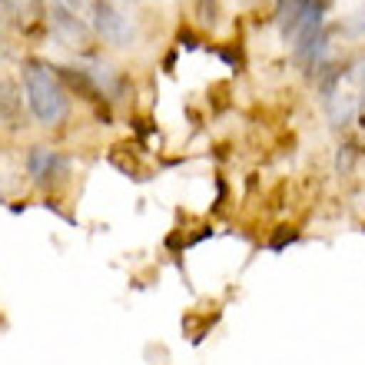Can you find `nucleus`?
Listing matches in <instances>:
<instances>
[{
    "mask_svg": "<svg viewBox=\"0 0 365 365\" xmlns=\"http://www.w3.org/2000/svg\"><path fill=\"white\" fill-rule=\"evenodd\" d=\"M70 4H77V0H70Z\"/></svg>",
    "mask_w": 365,
    "mask_h": 365,
    "instance_id": "obj_16",
    "label": "nucleus"
},
{
    "mask_svg": "<svg viewBox=\"0 0 365 365\" xmlns=\"http://www.w3.org/2000/svg\"><path fill=\"white\" fill-rule=\"evenodd\" d=\"M53 70H57L63 90H73L77 96H87V100H103L93 77H90V70H83V67H53Z\"/></svg>",
    "mask_w": 365,
    "mask_h": 365,
    "instance_id": "obj_6",
    "label": "nucleus"
},
{
    "mask_svg": "<svg viewBox=\"0 0 365 365\" xmlns=\"http://www.w3.org/2000/svg\"><path fill=\"white\" fill-rule=\"evenodd\" d=\"M53 67H43L37 60H30L24 67V87H27V100H30V110L37 116L43 126H57L67 120L70 113V100H67V90L60 83L57 73H50Z\"/></svg>",
    "mask_w": 365,
    "mask_h": 365,
    "instance_id": "obj_1",
    "label": "nucleus"
},
{
    "mask_svg": "<svg viewBox=\"0 0 365 365\" xmlns=\"http://www.w3.org/2000/svg\"><path fill=\"white\" fill-rule=\"evenodd\" d=\"M50 27H53V34H57L67 47H83L87 43V27L80 24L73 14H67L63 7H53V14H50Z\"/></svg>",
    "mask_w": 365,
    "mask_h": 365,
    "instance_id": "obj_4",
    "label": "nucleus"
},
{
    "mask_svg": "<svg viewBox=\"0 0 365 365\" xmlns=\"http://www.w3.org/2000/svg\"><path fill=\"white\" fill-rule=\"evenodd\" d=\"M352 17H359L356 20V24H349V34H352V37H362V34H365V7L362 10H359V14H352Z\"/></svg>",
    "mask_w": 365,
    "mask_h": 365,
    "instance_id": "obj_14",
    "label": "nucleus"
},
{
    "mask_svg": "<svg viewBox=\"0 0 365 365\" xmlns=\"http://www.w3.org/2000/svg\"><path fill=\"white\" fill-rule=\"evenodd\" d=\"M326 110H329V120H332V126H349V120H352V113L359 110V96L352 93H332L326 100Z\"/></svg>",
    "mask_w": 365,
    "mask_h": 365,
    "instance_id": "obj_7",
    "label": "nucleus"
},
{
    "mask_svg": "<svg viewBox=\"0 0 365 365\" xmlns=\"http://www.w3.org/2000/svg\"><path fill=\"white\" fill-rule=\"evenodd\" d=\"M356 153H359L356 143H346L342 150H339V170H342V173H349V170H352V160H356Z\"/></svg>",
    "mask_w": 365,
    "mask_h": 365,
    "instance_id": "obj_11",
    "label": "nucleus"
},
{
    "mask_svg": "<svg viewBox=\"0 0 365 365\" xmlns=\"http://www.w3.org/2000/svg\"><path fill=\"white\" fill-rule=\"evenodd\" d=\"M296 240H299V232H296V230H286V226H279V232L272 236L269 246H272V250H282L286 242H296Z\"/></svg>",
    "mask_w": 365,
    "mask_h": 365,
    "instance_id": "obj_12",
    "label": "nucleus"
},
{
    "mask_svg": "<svg viewBox=\"0 0 365 365\" xmlns=\"http://www.w3.org/2000/svg\"><path fill=\"white\" fill-rule=\"evenodd\" d=\"M176 40H180L176 47H182V50H196V47H200V37H196V34H192L190 27H180V34H176Z\"/></svg>",
    "mask_w": 365,
    "mask_h": 365,
    "instance_id": "obj_13",
    "label": "nucleus"
},
{
    "mask_svg": "<svg viewBox=\"0 0 365 365\" xmlns=\"http://www.w3.org/2000/svg\"><path fill=\"white\" fill-rule=\"evenodd\" d=\"M27 170L34 180L47 182V180H57V176L67 173V156L53 153V150H47V146H34L27 153Z\"/></svg>",
    "mask_w": 365,
    "mask_h": 365,
    "instance_id": "obj_3",
    "label": "nucleus"
},
{
    "mask_svg": "<svg viewBox=\"0 0 365 365\" xmlns=\"http://www.w3.org/2000/svg\"><path fill=\"white\" fill-rule=\"evenodd\" d=\"M17 116H20V96L10 80L0 77V120L4 123H17Z\"/></svg>",
    "mask_w": 365,
    "mask_h": 365,
    "instance_id": "obj_8",
    "label": "nucleus"
},
{
    "mask_svg": "<svg viewBox=\"0 0 365 365\" xmlns=\"http://www.w3.org/2000/svg\"><path fill=\"white\" fill-rule=\"evenodd\" d=\"M93 27L96 34L113 43V47H126L133 43V27H130V17H123L116 10L113 0H93Z\"/></svg>",
    "mask_w": 365,
    "mask_h": 365,
    "instance_id": "obj_2",
    "label": "nucleus"
},
{
    "mask_svg": "<svg viewBox=\"0 0 365 365\" xmlns=\"http://www.w3.org/2000/svg\"><path fill=\"white\" fill-rule=\"evenodd\" d=\"M309 7H312V0H276V20H279V30H282L286 40L296 37V30H299V24L306 20Z\"/></svg>",
    "mask_w": 365,
    "mask_h": 365,
    "instance_id": "obj_5",
    "label": "nucleus"
},
{
    "mask_svg": "<svg viewBox=\"0 0 365 365\" xmlns=\"http://www.w3.org/2000/svg\"><path fill=\"white\" fill-rule=\"evenodd\" d=\"M220 53V60L222 63H230L232 70H242L246 67V57H242V47H236V43H230V47H220L216 50Z\"/></svg>",
    "mask_w": 365,
    "mask_h": 365,
    "instance_id": "obj_9",
    "label": "nucleus"
},
{
    "mask_svg": "<svg viewBox=\"0 0 365 365\" xmlns=\"http://www.w3.org/2000/svg\"><path fill=\"white\" fill-rule=\"evenodd\" d=\"M349 77L356 80V87H359V116H365V60H359L356 67L349 70Z\"/></svg>",
    "mask_w": 365,
    "mask_h": 365,
    "instance_id": "obj_10",
    "label": "nucleus"
},
{
    "mask_svg": "<svg viewBox=\"0 0 365 365\" xmlns=\"http://www.w3.org/2000/svg\"><path fill=\"white\" fill-rule=\"evenodd\" d=\"M173 63H176V50H173V53H166V60H163V67H166V70H173Z\"/></svg>",
    "mask_w": 365,
    "mask_h": 365,
    "instance_id": "obj_15",
    "label": "nucleus"
}]
</instances>
